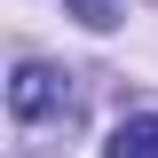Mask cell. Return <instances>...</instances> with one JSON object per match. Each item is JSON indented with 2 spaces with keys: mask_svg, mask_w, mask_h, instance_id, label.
Wrapping results in <instances>:
<instances>
[{
  "mask_svg": "<svg viewBox=\"0 0 158 158\" xmlns=\"http://www.w3.org/2000/svg\"><path fill=\"white\" fill-rule=\"evenodd\" d=\"M8 118L16 127H71L79 118V79L56 63H16L8 71Z\"/></svg>",
  "mask_w": 158,
  "mask_h": 158,
  "instance_id": "6da1fadb",
  "label": "cell"
},
{
  "mask_svg": "<svg viewBox=\"0 0 158 158\" xmlns=\"http://www.w3.org/2000/svg\"><path fill=\"white\" fill-rule=\"evenodd\" d=\"M79 24H95V32H111V24H118V0H79Z\"/></svg>",
  "mask_w": 158,
  "mask_h": 158,
  "instance_id": "3957f363",
  "label": "cell"
},
{
  "mask_svg": "<svg viewBox=\"0 0 158 158\" xmlns=\"http://www.w3.org/2000/svg\"><path fill=\"white\" fill-rule=\"evenodd\" d=\"M103 158H158V111H135V118H118V135L103 142Z\"/></svg>",
  "mask_w": 158,
  "mask_h": 158,
  "instance_id": "7a4b0ae2",
  "label": "cell"
}]
</instances>
